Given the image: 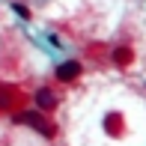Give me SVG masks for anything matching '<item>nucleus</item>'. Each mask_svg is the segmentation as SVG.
<instances>
[{"label": "nucleus", "mask_w": 146, "mask_h": 146, "mask_svg": "<svg viewBox=\"0 0 146 146\" xmlns=\"http://www.w3.org/2000/svg\"><path fill=\"white\" fill-rule=\"evenodd\" d=\"M12 119H15V122H21V125H30V128H36L39 134L48 137V140L54 137V125H51L48 119L42 116V110H21V113H15Z\"/></svg>", "instance_id": "1"}, {"label": "nucleus", "mask_w": 146, "mask_h": 146, "mask_svg": "<svg viewBox=\"0 0 146 146\" xmlns=\"http://www.w3.org/2000/svg\"><path fill=\"white\" fill-rule=\"evenodd\" d=\"M78 75H81V63L78 60H66L63 66H57V81H63V84L75 81Z\"/></svg>", "instance_id": "2"}, {"label": "nucleus", "mask_w": 146, "mask_h": 146, "mask_svg": "<svg viewBox=\"0 0 146 146\" xmlns=\"http://www.w3.org/2000/svg\"><path fill=\"white\" fill-rule=\"evenodd\" d=\"M36 108H39V110H54V108H57V96H54L48 87L36 90Z\"/></svg>", "instance_id": "3"}, {"label": "nucleus", "mask_w": 146, "mask_h": 146, "mask_svg": "<svg viewBox=\"0 0 146 146\" xmlns=\"http://www.w3.org/2000/svg\"><path fill=\"white\" fill-rule=\"evenodd\" d=\"M113 63L125 69V66L131 63V48H116V51H113Z\"/></svg>", "instance_id": "4"}, {"label": "nucleus", "mask_w": 146, "mask_h": 146, "mask_svg": "<svg viewBox=\"0 0 146 146\" xmlns=\"http://www.w3.org/2000/svg\"><path fill=\"white\" fill-rule=\"evenodd\" d=\"M104 128H108L110 134H116V131H119V116H116V113H110L108 119H104Z\"/></svg>", "instance_id": "5"}, {"label": "nucleus", "mask_w": 146, "mask_h": 146, "mask_svg": "<svg viewBox=\"0 0 146 146\" xmlns=\"http://www.w3.org/2000/svg\"><path fill=\"white\" fill-rule=\"evenodd\" d=\"M12 9H15V15H18V18H24V21H30V12H27V6L15 3V6H12Z\"/></svg>", "instance_id": "6"}]
</instances>
